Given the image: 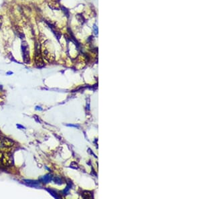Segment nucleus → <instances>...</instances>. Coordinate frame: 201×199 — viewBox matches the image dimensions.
I'll return each instance as SVG.
<instances>
[{
  "label": "nucleus",
  "mask_w": 201,
  "mask_h": 199,
  "mask_svg": "<svg viewBox=\"0 0 201 199\" xmlns=\"http://www.w3.org/2000/svg\"><path fill=\"white\" fill-rule=\"evenodd\" d=\"M11 164V158L9 154L0 150V165L10 166Z\"/></svg>",
  "instance_id": "nucleus-1"
},
{
  "label": "nucleus",
  "mask_w": 201,
  "mask_h": 199,
  "mask_svg": "<svg viewBox=\"0 0 201 199\" xmlns=\"http://www.w3.org/2000/svg\"><path fill=\"white\" fill-rule=\"evenodd\" d=\"M14 142L11 139L7 138L6 137L0 136V147H11L14 146Z\"/></svg>",
  "instance_id": "nucleus-2"
},
{
  "label": "nucleus",
  "mask_w": 201,
  "mask_h": 199,
  "mask_svg": "<svg viewBox=\"0 0 201 199\" xmlns=\"http://www.w3.org/2000/svg\"><path fill=\"white\" fill-rule=\"evenodd\" d=\"M34 60H35L36 65H37L38 67H42L45 65V63H44L43 58L42 57V56L40 53V51H39V48H36V54L35 56H34Z\"/></svg>",
  "instance_id": "nucleus-3"
},
{
  "label": "nucleus",
  "mask_w": 201,
  "mask_h": 199,
  "mask_svg": "<svg viewBox=\"0 0 201 199\" xmlns=\"http://www.w3.org/2000/svg\"><path fill=\"white\" fill-rule=\"evenodd\" d=\"M22 50H23L24 62L28 63H29V60H30V56H29L28 46L26 42H22Z\"/></svg>",
  "instance_id": "nucleus-4"
},
{
  "label": "nucleus",
  "mask_w": 201,
  "mask_h": 199,
  "mask_svg": "<svg viewBox=\"0 0 201 199\" xmlns=\"http://www.w3.org/2000/svg\"><path fill=\"white\" fill-rule=\"evenodd\" d=\"M60 5L58 4V2L56 1H51L50 4H49V7H50L52 9H59L60 7H59Z\"/></svg>",
  "instance_id": "nucleus-5"
},
{
  "label": "nucleus",
  "mask_w": 201,
  "mask_h": 199,
  "mask_svg": "<svg viewBox=\"0 0 201 199\" xmlns=\"http://www.w3.org/2000/svg\"><path fill=\"white\" fill-rule=\"evenodd\" d=\"M94 29H95V34H97V32H98V29H97V26H94Z\"/></svg>",
  "instance_id": "nucleus-6"
},
{
  "label": "nucleus",
  "mask_w": 201,
  "mask_h": 199,
  "mask_svg": "<svg viewBox=\"0 0 201 199\" xmlns=\"http://www.w3.org/2000/svg\"><path fill=\"white\" fill-rule=\"evenodd\" d=\"M1 26V18H0V27Z\"/></svg>",
  "instance_id": "nucleus-7"
}]
</instances>
